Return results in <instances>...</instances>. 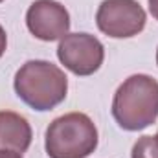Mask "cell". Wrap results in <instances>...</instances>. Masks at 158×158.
Returning <instances> with one entry per match:
<instances>
[{
    "instance_id": "obj_1",
    "label": "cell",
    "mask_w": 158,
    "mask_h": 158,
    "mask_svg": "<svg viewBox=\"0 0 158 158\" xmlns=\"http://www.w3.org/2000/svg\"><path fill=\"white\" fill-rule=\"evenodd\" d=\"M17 96L33 110L46 112L66 99L68 77L53 63L33 59L24 63L13 81Z\"/></svg>"
},
{
    "instance_id": "obj_2",
    "label": "cell",
    "mask_w": 158,
    "mask_h": 158,
    "mask_svg": "<svg viewBox=\"0 0 158 158\" xmlns=\"http://www.w3.org/2000/svg\"><path fill=\"white\" fill-rule=\"evenodd\" d=\"M112 116L123 131H143L158 118V81L134 74L118 86L112 99Z\"/></svg>"
},
{
    "instance_id": "obj_3",
    "label": "cell",
    "mask_w": 158,
    "mask_h": 158,
    "mask_svg": "<svg viewBox=\"0 0 158 158\" xmlns=\"http://www.w3.org/2000/svg\"><path fill=\"white\" fill-rule=\"evenodd\" d=\"M44 147L50 158H88L98 147V129L83 112L59 116L46 129Z\"/></svg>"
},
{
    "instance_id": "obj_4",
    "label": "cell",
    "mask_w": 158,
    "mask_h": 158,
    "mask_svg": "<svg viewBox=\"0 0 158 158\" xmlns=\"http://www.w3.org/2000/svg\"><path fill=\"white\" fill-rule=\"evenodd\" d=\"M147 22L143 7L136 0H103L96 13V24L101 33L112 39L138 35Z\"/></svg>"
},
{
    "instance_id": "obj_5",
    "label": "cell",
    "mask_w": 158,
    "mask_h": 158,
    "mask_svg": "<svg viewBox=\"0 0 158 158\" xmlns=\"http://www.w3.org/2000/svg\"><path fill=\"white\" fill-rule=\"evenodd\" d=\"M57 57L72 74L85 77L101 68L105 48L99 39L90 33H66L59 40Z\"/></svg>"
},
{
    "instance_id": "obj_6",
    "label": "cell",
    "mask_w": 158,
    "mask_h": 158,
    "mask_svg": "<svg viewBox=\"0 0 158 158\" xmlns=\"http://www.w3.org/2000/svg\"><path fill=\"white\" fill-rule=\"evenodd\" d=\"M26 26L39 40H61L70 30V13L57 0H35L28 7Z\"/></svg>"
},
{
    "instance_id": "obj_7",
    "label": "cell",
    "mask_w": 158,
    "mask_h": 158,
    "mask_svg": "<svg viewBox=\"0 0 158 158\" xmlns=\"http://www.w3.org/2000/svg\"><path fill=\"white\" fill-rule=\"evenodd\" d=\"M31 125L28 119L11 110H0V153L22 155L31 145Z\"/></svg>"
},
{
    "instance_id": "obj_8",
    "label": "cell",
    "mask_w": 158,
    "mask_h": 158,
    "mask_svg": "<svg viewBox=\"0 0 158 158\" xmlns=\"http://www.w3.org/2000/svg\"><path fill=\"white\" fill-rule=\"evenodd\" d=\"M131 158H158L156 136H142L131 151Z\"/></svg>"
},
{
    "instance_id": "obj_9",
    "label": "cell",
    "mask_w": 158,
    "mask_h": 158,
    "mask_svg": "<svg viewBox=\"0 0 158 158\" xmlns=\"http://www.w3.org/2000/svg\"><path fill=\"white\" fill-rule=\"evenodd\" d=\"M6 46H7V35H6L4 28L0 26V57H2L4 52H6Z\"/></svg>"
},
{
    "instance_id": "obj_10",
    "label": "cell",
    "mask_w": 158,
    "mask_h": 158,
    "mask_svg": "<svg viewBox=\"0 0 158 158\" xmlns=\"http://www.w3.org/2000/svg\"><path fill=\"white\" fill-rule=\"evenodd\" d=\"M147 2H149V11H151V15L158 20V0H147Z\"/></svg>"
},
{
    "instance_id": "obj_11",
    "label": "cell",
    "mask_w": 158,
    "mask_h": 158,
    "mask_svg": "<svg viewBox=\"0 0 158 158\" xmlns=\"http://www.w3.org/2000/svg\"><path fill=\"white\" fill-rule=\"evenodd\" d=\"M0 158H22V155H15V153H0Z\"/></svg>"
},
{
    "instance_id": "obj_12",
    "label": "cell",
    "mask_w": 158,
    "mask_h": 158,
    "mask_svg": "<svg viewBox=\"0 0 158 158\" xmlns=\"http://www.w3.org/2000/svg\"><path fill=\"white\" fill-rule=\"evenodd\" d=\"M156 64H158V50H156Z\"/></svg>"
},
{
    "instance_id": "obj_13",
    "label": "cell",
    "mask_w": 158,
    "mask_h": 158,
    "mask_svg": "<svg viewBox=\"0 0 158 158\" xmlns=\"http://www.w3.org/2000/svg\"><path fill=\"white\" fill-rule=\"evenodd\" d=\"M156 140H158V132H156Z\"/></svg>"
},
{
    "instance_id": "obj_14",
    "label": "cell",
    "mask_w": 158,
    "mask_h": 158,
    "mask_svg": "<svg viewBox=\"0 0 158 158\" xmlns=\"http://www.w3.org/2000/svg\"><path fill=\"white\" fill-rule=\"evenodd\" d=\"M2 2H4V0H0V4H2Z\"/></svg>"
}]
</instances>
